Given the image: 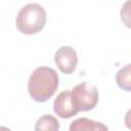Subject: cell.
Segmentation results:
<instances>
[{
	"label": "cell",
	"mask_w": 131,
	"mask_h": 131,
	"mask_svg": "<svg viewBox=\"0 0 131 131\" xmlns=\"http://www.w3.org/2000/svg\"><path fill=\"white\" fill-rule=\"evenodd\" d=\"M58 75L48 67H38L31 74L28 81L30 96L37 102L47 101L57 90Z\"/></svg>",
	"instance_id": "obj_1"
},
{
	"label": "cell",
	"mask_w": 131,
	"mask_h": 131,
	"mask_svg": "<svg viewBox=\"0 0 131 131\" xmlns=\"http://www.w3.org/2000/svg\"><path fill=\"white\" fill-rule=\"evenodd\" d=\"M46 24V11L38 3H29L23 6L16 14L15 26L24 35L39 33Z\"/></svg>",
	"instance_id": "obj_2"
},
{
	"label": "cell",
	"mask_w": 131,
	"mask_h": 131,
	"mask_svg": "<svg viewBox=\"0 0 131 131\" xmlns=\"http://www.w3.org/2000/svg\"><path fill=\"white\" fill-rule=\"evenodd\" d=\"M71 94L79 112L93 110L99 100V94L96 86L89 82H82L76 85L72 89Z\"/></svg>",
	"instance_id": "obj_3"
},
{
	"label": "cell",
	"mask_w": 131,
	"mask_h": 131,
	"mask_svg": "<svg viewBox=\"0 0 131 131\" xmlns=\"http://www.w3.org/2000/svg\"><path fill=\"white\" fill-rule=\"evenodd\" d=\"M54 62L63 74H72L78 63L76 50L71 46H61L54 54Z\"/></svg>",
	"instance_id": "obj_4"
},
{
	"label": "cell",
	"mask_w": 131,
	"mask_h": 131,
	"mask_svg": "<svg viewBox=\"0 0 131 131\" xmlns=\"http://www.w3.org/2000/svg\"><path fill=\"white\" fill-rule=\"evenodd\" d=\"M53 111L58 117L62 119L72 118L79 113L74 103L70 90H64L56 96L53 103Z\"/></svg>",
	"instance_id": "obj_5"
},
{
	"label": "cell",
	"mask_w": 131,
	"mask_h": 131,
	"mask_svg": "<svg viewBox=\"0 0 131 131\" xmlns=\"http://www.w3.org/2000/svg\"><path fill=\"white\" fill-rule=\"evenodd\" d=\"M69 131H108V129L101 122L88 118H79L71 123Z\"/></svg>",
	"instance_id": "obj_6"
},
{
	"label": "cell",
	"mask_w": 131,
	"mask_h": 131,
	"mask_svg": "<svg viewBox=\"0 0 131 131\" xmlns=\"http://www.w3.org/2000/svg\"><path fill=\"white\" fill-rule=\"evenodd\" d=\"M34 130L35 131H58L59 122L52 115H43L37 120Z\"/></svg>",
	"instance_id": "obj_7"
},
{
	"label": "cell",
	"mask_w": 131,
	"mask_h": 131,
	"mask_svg": "<svg viewBox=\"0 0 131 131\" xmlns=\"http://www.w3.org/2000/svg\"><path fill=\"white\" fill-rule=\"evenodd\" d=\"M130 75H131V64L127 63L125 67L121 68L117 75H116V82L120 88L129 92L131 90V82H130Z\"/></svg>",
	"instance_id": "obj_8"
},
{
	"label": "cell",
	"mask_w": 131,
	"mask_h": 131,
	"mask_svg": "<svg viewBox=\"0 0 131 131\" xmlns=\"http://www.w3.org/2000/svg\"><path fill=\"white\" fill-rule=\"evenodd\" d=\"M0 131H11V130L5 126H0Z\"/></svg>",
	"instance_id": "obj_9"
}]
</instances>
